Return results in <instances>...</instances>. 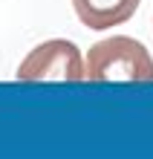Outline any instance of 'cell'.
<instances>
[{
	"mask_svg": "<svg viewBox=\"0 0 153 159\" xmlns=\"http://www.w3.org/2000/svg\"><path fill=\"white\" fill-rule=\"evenodd\" d=\"M84 61L87 81H153V58L147 46L127 35L92 43Z\"/></svg>",
	"mask_w": 153,
	"mask_h": 159,
	"instance_id": "cell-1",
	"label": "cell"
},
{
	"mask_svg": "<svg viewBox=\"0 0 153 159\" xmlns=\"http://www.w3.org/2000/svg\"><path fill=\"white\" fill-rule=\"evenodd\" d=\"M17 81H87V61L66 38L38 43L17 67Z\"/></svg>",
	"mask_w": 153,
	"mask_h": 159,
	"instance_id": "cell-2",
	"label": "cell"
},
{
	"mask_svg": "<svg viewBox=\"0 0 153 159\" xmlns=\"http://www.w3.org/2000/svg\"><path fill=\"white\" fill-rule=\"evenodd\" d=\"M142 0H72V9L78 15V20L87 29H110V26L127 23L136 15Z\"/></svg>",
	"mask_w": 153,
	"mask_h": 159,
	"instance_id": "cell-3",
	"label": "cell"
}]
</instances>
